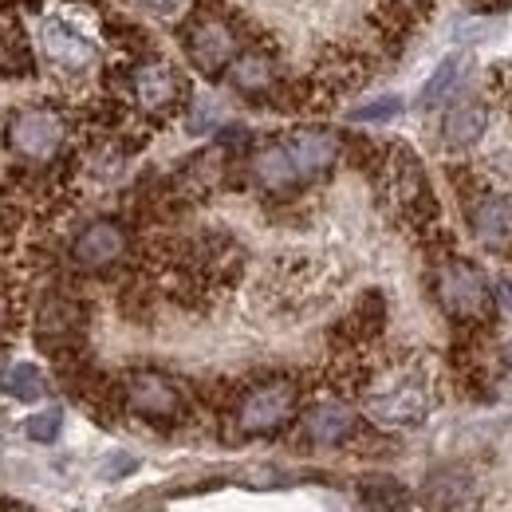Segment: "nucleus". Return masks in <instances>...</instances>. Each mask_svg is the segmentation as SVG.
<instances>
[{"label":"nucleus","mask_w":512,"mask_h":512,"mask_svg":"<svg viewBox=\"0 0 512 512\" xmlns=\"http://www.w3.org/2000/svg\"><path fill=\"white\" fill-rule=\"evenodd\" d=\"M434 296L446 308V316L465 323L485 320L489 308H493V288L485 284L481 268L469 264V260H446L434 272Z\"/></svg>","instance_id":"obj_1"},{"label":"nucleus","mask_w":512,"mask_h":512,"mask_svg":"<svg viewBox=\"0 0 512 512\" xmlns=\"http://www.w3.org/2000/svg\"><path fill=\"white\" fill-rule=\"evenodd\" d=\"M296 406H300V386L292 383V379H268V383L253 386L241 398V406H237V430L245 438L284 430L296 418Z\"/></svg>","instance_id":"obj_2"},{"label":"nucleus","mask_w":512,"mask_h":512,"mask_svg":"<svg viewBox=\"0 0 512 512\" xmlns=\"http://www.w3.org/2000/svg\"><path fill=\"white\" fill-rule=\"evenodd\" d=\"M67 138V123L52 107H28L20 115H12V123L4 130V142L16 158L24 162H52L60 154Z\"/></svg>","instance_id":"obj_3"},{"label":"nucleus","mask_w":512,"mask_h":512,"mask_svg":"<svg viewBox=\"0 0 512 512\" xmlns=\"http://www.w3.org/2000/svg\"><path fill=\"white\" fill-rule=\"evenodd\" d=\"M383 186L390 193V201L406 213V217H434L438 213V201L430 193V182H426V170L422 162L414 158L410 146H390L383 166Z\"/></svg>","instance_id":"obj_4"},{"label":"nucleus","mask_w":512,"mask_h":512,"mask_svg":"<svg viewBox=\"0 0 512 512\" xmlns=\"http://www.w3.org/2000/svg\"><path fill=\"white\" fill-rule=\"evenodd\" d=\"M36 40H40V52L52 67H60L67 75H79L87 67H95L99 60V48L87 32H79L75 24H67L60 16H44L36 24Z\"/></svg>","instance_id":"obj_5"},{"label":"nucleus","mask_w":512,"mask_h":512,"mask_svg":"<svg viewBox=\"0 0 512 512\" xmlns=\"http://www.w3.org/2000/svg\"><path fill=\"white\" fill-rule=\"evenodd\" d=\"M186 56L201 75H221L241 56L237 52V32L221 16H201L186 28Z\"/></svg>","instance_id":"obj_6"},{"label":"nucleus","mask_w":512,"mask_h":512,"mask_svg":"<svg viewBox=\"0 0 512 512\" xmlns=\"http://www.w3.org/2000/svg\"><path fill=\"white\" fill-rule=\"evenodd\" d=\"M367 414L379 426H418L430 414V390L418 379H394L367 394Z\"/></svg>","instance_id":"obj_7"},{"label":"nucleus","mask_w":512,"mask_h":512,"mask_svg":"<svg viewBox=\"0 0 512 512\" xmlns=\"http://www.w3.org/2000/svg\"><path fill=\"white\" fill-rule=\"evenodd\" d=\"M123 398H127L130 410L138 418H146V422H174L182 414V406H186L178 383L158 375V371H130L123 379Z\"/></svg>","instance_id":"obj_8"},{"label":"nucleus","mask_w":512,"mask_h":512,"mask_svg":"<svg viewBox=\"0 0 512 512\" xmlns=\"http://www.w3.org/2000/svg\"><path fill=\"white\" fill-rule=\"evenodd\" d=\"M127 229L111 217H99L91 225H83L71 241V264L79 272H107L127 256Z\"/></svg>","instance_id":"obj_9"},{"label":"nucleus","mask_w":512,"mask_h":512,"mask_svg":"<svg viewBox=\"0 0 512 512\" xmlns=\"http://www.w3.org/2000/svg\"><path fill=\"white\" fill-rule=\"evenodd\" d=\"M280 142H284V150H288L292 170H296L300 182L323 178V174L339 162V154H343L339 134H331V130H323V127H300V130H292V134H284Z\"/></svg>","instance_id":"obj_10"},{"label":"nucleus","mask_w":512,"mask_h":512,"mask_svg":"<svg viewBox=\"0 0 512 512\" xmlns=\"http://www.w3.org/2000/svg\"><path fill=\"white\" fill-rule=\"evenodd\" d=\"M130 91H134V103L142 111H150V115H166V111H174L186 99V83H182L178 67L162 64V60H150V64L134 67Z\"/></svg>","instance_id":"obj_11"},{"label":"nucleus","mask_w":512,"mask_h":512,"mask_svg":"<svg viewBox=\"0 0 512 512\" xmlns=\"http://www.w3.org/2000/svg\"><path fill=\"white\" fill-rule=\"evenodd\" d=\"M469 229L485 249H512V197L481 193L469 205Z\"/></svg>","instance_id":"obj_12"},{"label":"nucleus","mask_w":512,"mask_h":512,"mask_svg":"<svg viewBox=\"0 0 512 512\" xmlns=\"http://www.w3.org/2000/svg\"><path fill=\"white\" fill-rule=\"evenodd\" d=\"M355 426H359V418H355V410L347 402H320V406H312L304 414V434L316 446H335V442L351 438Z\"/></svg>","instance_id":"obj_13"},{"label":"nucleus","mask_w":512,"mask_h":512,"mask_svg":"<svg viewBox=\"0 0 512 512\" xmlns=\"http://www.w3.org/2000/svg\"><path fill=\"white\" fill-rule=\"evenodd\" d=\"M249 170H253L256 186H264V190H272V193H284L300 186V178H296V170H292V158H288V150H284L280 138L256 146Z\"/></svg>","instance_id":"obj_14"},{"label":"nucleus","mask_w":512,"mask_h":512,"mask_svg":"<svg viewBox=\"0 0 512 512\" xmlns=\"http://www.w3.org/2000/svg\"><path fill=\"white\" fill-rule=\"evenodd\" d=\"M485 127H489V107L477 103V99H465V103H453L446 111L442 138H446V146H453V150H465V146H473L485 134Z\"/></svg>","instance_id":"obj_15"},{"label":"nucleus","mask_w":512,"mask_h":512,"mask_svg":"<svg viewBox=\"0 0 512 512\" xmlns=\"http://www.w3.org/2000/svg\"><path fill=\"white\" fill-rule=\"evenodd\" d=\"M79 335V308L71 300H60L52 296L44 308H40V347H60V343H71Z\"/></svg>","instance_id":"obj_16"},{"label":"nucleus","mask_w":512,"mask_h":512,"mask_svg":"<svg viewBox=\"0 0 512 512\" xmlns=\"http://www.w3.org/2000/svg\"><path fill=\"white\" fill-rule=\"evenodd\" d=\"M229 83L241 95H264V91L276 87V64L264 52H245L229 64Z\"/></svg>","instance_id":"obj_17"},{"label":"nucleus","mask_w":512,"mask_h":512,"mask_svg":"<svg viewBox=\"0 0 512 512\" xmlns=\"http://www.w3.org/2000/svg\"><path fill=\"white\" fill-rule=\"evenodd\" d=\"M0 390L12 394L16 402H40L48 394V379L44 371H36L32 363H16L8 371H0Z\"/></svg>","instance_id":"obj_18"},{"label":"nucleus","mask_w":512,"mask_h":512,"mask_svg":"<svg viewBox=\"0 0 512 512\" xmlns=\"http://www.w3.org/2000/svg\"><path fill=\"white\" fill-rule=\"evenodd\" d=\"M461 71H465V60H461V56H446L442 64L434 67V75L426 79V87H422V95H418V107H422V111L442 107V103L449 99V91L457 87Z\"/></svg>","instance_id":"obj_19"},{"label":"nucleus","mask_w":512,"mask_h":512,"mask_svg":"<svg viewBox=\"0 0 512 512\" xmlns=\"http://www.w3.org/2000/svg\"><path fill=\"white\" fill-rule=\"evenodd\" d=\"M359 493H363V505L375 512H406L410 509V493H406L394 477H367V481L359 485Z\"/></svg>","instance_id":"obj_20"},{"label":"nucleus","mask_w":512,"mask_h":512,"mask_svg":"<svg viewBox=\"0 0 512 512\" xmlns=\"http://www.w3.org/2000/svg\"><path fill=\"white\" fill-rule=\"evenodd\" d=\"M60 426H64V414H60L56 406H48V410H40V414H32V418L24 422V434H28L32 442H56V438H60Z\"/></svg>","instance_id":"obj_21"},{"label":"nucleus","mask_w":512,"mask_h":512,"mask_svg":"<svg viewBox=\"0 0 512 512\" xmlns=\"http://www.w3.org/2000/svg\"><path fill=\"white\" fill-rule=\"evenodd\" d=\"M398 115H402V99H398V95L371 99L367 107L351 111V119H355V123H390V119H398Z\"/></svg>","instance_id":"obj_22"},{"label":"nucleus","mask_w":512,"mask_h":512,"mask_svg":"<svg viewBox=\"0 0 512 512\" xmlns=\"http://www.w3.org/2000/svg\"><path fill=\"white\" fill-rule=\"evenodd\" d=\"M241 481H245L249 489H276V485H288V477L276 473L272 465H256L253 473H241Z\"/></svg>","instance_id":"obj_23"},{"label":"nucleus","mask_w":512,"mask_h":512,"mask_svg":"<svg viewBox=\"0 0 512 512\" xmlns=\"http://www.w3.org/2000/svg\"><path fill=\"white\" fill-rule=\"evenodd\" d=\"M134 4L150 16H178V12H186L190 0H134Z\"/></svg>","instance_id":"obj_24"},{"label":"nucleus","mask_w":512,"mask_h":512,"mask_svg":"<svg viewBox=\"0 0 512 512\" xmlns=\"http://www.w3.org/2000/svg\"><path fill=\"white\" fill-rule=\"evenodd\" d=\"M130 469H134V457L119 453V457H111V469H107V477H127Z\"/></svg>","instance_id":"obj_25"},{"label":"nucleus","mask_w":512,"mask_h":512,"mask_svg":"<svg viewBox=\"0 0 512 512\" xmlns=\"http://www.w3.org/2000/svg\"><path fill=\"white\" fill-rule=\"evenodd\" d=\"M493 296L501 300V308H505V312H512V280H509V276H501V280H497Z\"/></svg>","instance_id":"obj_26"},{"label":"nucleus","mask_w":512,"mask_h":512,"mask_svg":"<svg viewBox=\"0 0 512 512\" xmlns=\"http://www.w3.org/2000/svg\"><path fill=\"white\" fill-rule=\"evenodd\" d=\"M390 4H394V8H402V12H422L430 0H390Z\"/></svg>","instance_id":"obj_27"}]
</instances>
